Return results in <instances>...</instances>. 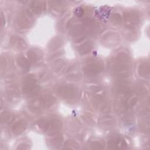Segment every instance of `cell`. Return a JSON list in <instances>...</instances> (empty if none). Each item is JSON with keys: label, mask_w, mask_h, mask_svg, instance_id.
Returning a JSON list of instances; mask_svg holds the SVG:
<instances>
[{"label": "cell", "mask_w": 150, "mask_h": 150, "mask_svg": "<svg viewBox=\"0 0 150 150\" xmlns=\"http://www.w3.org/2000/svg\"><path fill=\"white\" fill-rule=\"evenodd\" d=\"M57 92L59 96L64 99L68 100L74 98L76 94L75 88L69 86H63L57 88Z\"/></svg>", "instance_id": "3"}, {"label": "cell", "mask_w": 150, "mask_h": 150, "mask_svg": "<svg viewBox=\"0 0 150 150\" xmlns=\"http://www.w3.org/2000/svg\"><path fill=\"white\" fill-rule=\"evenodd\" d=\"M11 118V114L7 112H5L1 115V120L2 122L8 121Z\"/></svg>", "instance_id": "19"}, {"label": "cell", "mask_w": 150, "mask_h": 150, "mask_svg": "<svg viewBox=\"0 0 150 150\" xmlns=\"http://www.w3.org/2000/svg\"><path fill=\"white\" fill-rule=\"evenodd\" d=\"M91 146L94 149H102V145L98 142H93L91 144Z\"/></svg>", "instance_id": "21"}, {"label": "cell", "mask_w": 150, "mask_h": 150, "mask_svg": "<svg viewBox=\"0 0 150 150\" xmlns=\"http://www.w3.org/2000/svg\"><path fill=\"white\" fill-rule=\"evenodd\" d=\"M91 44L88 42H87L84 43H83V45H81L80 46H79V52L81 54H86L88 53L91 49Z\"/></svg>", "instance_id": "15"}, {"label": "cell", "mask_w": 150, "mask_h": 150, "mask_svg": "<svg viewBox=\"0 0 150 150\" xmlns=\"http://www.w3.org/2000/svg\"><path fill=\"white\" fill-rule=\"evenodd\" d=\"M17 23L18 26L22 28H28L30 26L32 21L28 13H23L19 16Z\"/></svg>", "instance_id": "7"}, {"label": "cell", "mask_w": 150, "mask_h": 150, "mask_svg": "<svg viewBox=\"0 0 150 150\" xmlns=\"http://www.w3.org/2000/svg\"><path fill=\"white\" fill-rule=\"evenodd\" d=\"M103 69V65L101 62L95 60L88 61L84 67V73L88 76H95Z\"/></svg>", "instance_id": "1"}, {"label": "cell", "mask_w": 150, "mask_h": 150, "mask_svg": "<svg viewBox=\"0 0 150 150\" xmlns=\"http://www.w3.org/2000/svg\"><path fill=\"white\" fill-rule=\"evenodd\" d=\"M17 62L18 65L22 68H28L29 67V62L28 60H27L25 57L20 56L17 59Z\"/></svg>", "instance_id": "17"}, {"label": "cell", "mask_w": 150, "mask_h": 150, "mask_svg": "<svg viewBox=\"0 0 150 150\" xmlns=\"http://www.w3.org/2000/svg\"><path fill=\"white\" fill-rule=\"evenodd\" d=\"M112 71L115 76L120 79L128 77L129 73V70L127 64L120 63L116 62L112 66Z\"/></svg>", "instance_id": "2"}, {"label": "cell", "mask_w": 150, "mask_h": 150, "mask_svg": "<svg viewBox=\"0 0 150 150\" xmlns=\"http://www.w3.org/2000/svg\"><path fill=\"white\" fill-rule=\"evenodd\" d=\"M11 45L14 48L17 49H24L26 48V45L25 41L18 37H12L11 39Z\"/></svg>", "instance_id": "8"}, {"label": "cell", "mask_w": 150, "mask_h": 150, "mask_svg": "<svg viewBox=\"0 0 150 150\" xmlns=\"http://www.w3.org/2000/svg\"><path fill=\"white\" fill-rule=\"evenodd\" d=\"M127 106V102L124 98L116 101L114 104V108L117 112H122L125 111Z\"/></svg>", "instance_id": "10"}, {"label": "cell", "mask_w": 150, "mask_h": 150, "mask_svg": "<svg viewBox=\"0 0 150 150\" xmlns=\"http://www.w3.org/2000/svg\"><path fill=\"white\" fill-rule=\"evenodd\" d=\"M116 90L120 96H127L129 92V87L126 81H120L116 84Z\"/></svg>", "instance_id": "6"}, {"label": "cell", "mask_w": 150, "mask_h": 150, "mask_svg": "<svg viewBox=\"0 0 150 150\" xmlns=\"http://www.w3.org/2000/svg\"><path fill=\"white\" fill-rule=\"evenodd\" d=\"M124 16L125 23L128 26H134L139 21V15L134 11L126 12Z\"/></svg>", "instance_id": "5"}, {"label": "cell", "mask_w": 150, "mask_h": 150, "mask_svg": "<svg viewBox=\"0 0 150 150\" xmlns=\"http://www.w3.org/2000/svg\"><path fill=\"white\" fill-rule=\"evenodd\" d=\"M129 60V56L126 53L121 52L118 53L115 58V62L123 64H128Z\"/></svg>", "instance_id": "12"}, {"label": "cell", "mask_w": 150, "mask_h": 150, "mask_svg": "<svg viewBox=\"0 0 150 150\" xmlns=\"http://www.w3.org/2000/svg\"><path fill=\"white\" fill-rule=\"evenodd\" d=\"M138 72L141 76H146L149 74V66L148 63H144L139 65L138 68Z\"/></svg>", "instance_id": "11"}, {"label": "cell", "mask_w": 150, "mask_h": 150, "mask_svg": "<svg viewBox=\"0 0 150 150\" xmlns=\"http://www.w3.org/2000/svg\"><path fill=\"white\" fill-rule=\"evenodd\" d=\"M40 102L43 105L48 107L53 104L54 102V98L50 95H45L42 97Z\"/></svg>", "instance_id": "13"}, {"label": "cell", "mask_w": 150, "mask_h": 150, "mask_svg": "<svg viewBox=\"0 0 150 150\" xmlns=\"http://www.w3.org/2000/svg\"><path fill=\"white\" fill-rule=\"evenodd\" d=\"M23 91L26 94H33L38 90V86L36 80L33 77H28L23 81L22 86Z\"/></svg>", "instance_id": "4"}, {"label": "cell", "mask_w": 150, "mask_h": 150, "mask_svg": "<svg viewBox=\"0 0 150 150\" xmlns=\"http://www.w3.org/2000/svg\"><path fill=\"white\" fill-rule=\"evenodd\" d=\"M112 19V21L117 25H120L122 23V17L121 16V15L118 13H114L112 15L111 17Z\"/></svg>", "instance_id": "18"}, {"label": "cell", "mask_w": 150, "mask_h": 150, "mask_svg": "<svg viewBox=\"0 0 150 150\" xmlns=\"http://www.w3.org/2000/svg\"><path fill=\"white\" fill-rule=\"evenodd\" d=\"M41 1H33L31 2L30 6L35 13H39L42 10L43 5Z\"/></svg>", "instance_id": "14"}, {"label": "cell", "mask_w": 150, "mask_h": 150, "mask_svg": "<svg viewBox=\"0 0 150 150\" xmlns=\"http://www.w3.org/2000/svg\"><path fill=\"white\" fill-rule=\"evenodd\" d=\"M135 91L139 94H145L146 92V88L144 87L143 86H138L136 89Z\"/></svg>", "instance_id": "20"}, {"label": "cell", "mask_w": 150, "mask_h": 150, "mask_svg": "<svg viewBox=\"0 0 150 150\" xmlns=\"http://www.w3.org/2000/svg\"><path fill=\"white\" fill-rule=\"evenodd\" d=\"M26 127V124L24 121L21 120L18 121L13 126L12 131L13 134L15 135L20 134L25 129Z\"/></svg>", "instance_id": "9"}, {"label": "cell", "mask_w": 150, "mask_h": 150, "mask_svg": "<svg viewBox=\"0 0 150 150\" xmlns=\"http://www.w3.org/2000/svg\"><path fill=\"white\" fill-rule=\"evenodd\" d=\"M36 51H35L34 50L32 49L30 50L28 53V60L32 62H35L39 59V54L38 52H36Z\"/></svg>", "instance_id": "16"}]
</instances>
